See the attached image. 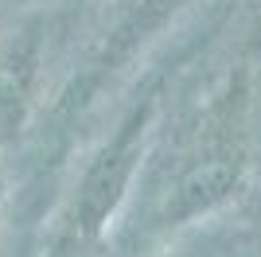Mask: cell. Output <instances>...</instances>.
Segmentation results:
<instances>
[{
    "instance_id": "1",
    "label": "cell",
    "mask_w": 261,
    "mask_h": 257,
    "mask_svg": "<svg viewBox=\"0 0 261 257\" xmlns=\"http://www.w3.org/2000/svg\"><path fill=\"white\" fill-rule=\"evenodd\" d=\"M156 109H160V94L144 90L125 117L117 121L113 137L98 148V156L90 160L86 175L78 183L74 214H70V230L78 242H90L106 230V222L117 214V207L125 203L137 171H141L144 156H148V140L156 133Z\"/></svg>"
},
{
    "instance_id": "2",
    "label": "cell",
    "mask_w": 261,
    "mask_h": 257,
    "mask_svg": "<svg viewBox=\"0 0 261 257\" xmlns=\"http://www.w3.org/2000/svg\"><path fill=\"white\" fill-rule=\"evenodd\" d=\"M242 187H246V152H242V144L211 137L164 183L160 222L164 226L195 222L199 214H211L222 203H230Z\"/></svg>"
},
{
    "instance_id": "3",
    "label": "cell",
    "mask_w": 261,
    "mask_h": 257,
    "mask_svg": "<svg viewBox=\"0 0 261 257\" xmlns=\"http://www.w3.org/2000/svg\"><path fill=\"white\" fill-rule=\"evenodd\" d=\"M125 4H129L133 12H152V8H160L164 0H125Z\"/></svg>"
},
{
    "instance_id": "4",
    "label": "cell",
    "mask_w": 261,
    "mask_h": 257,
    "mask_svg": "<svg viewBox=\"0 0 261 257\" xmlns=\"http://www.w3.org/2000/svg\"><path fill=\"white\" fill-rule=\"evenodd\" d=\"M0 211H4V171H0Z\"/></svg>"
}]
</instances>
